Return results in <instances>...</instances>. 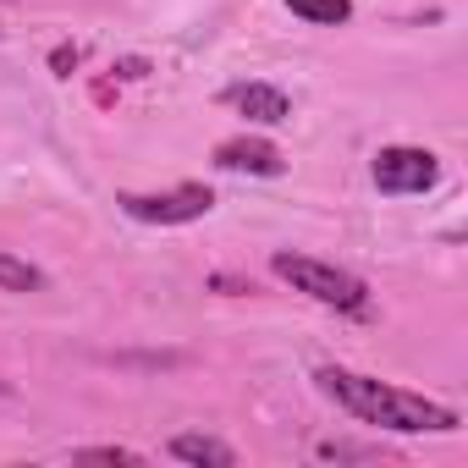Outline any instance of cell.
<instances>
[{
	"label": "cell",
	"instance_id": "1",
	"mask_svg": "<svg viewBox=\"0 0 468 468\" xmlns=\"http://www.w3.org/2000/svg\"><path fill=\"white\" fill-rule=\"evenodd\" d=\"M320 380V391L336 402V408H347L358 424H375V430H391V435H446V430H457V413L446 408V402H430V397H419V391H402V386H386V380H375V375H353V369H320L314 375Z\"/></svg>",
	"mask_w": 468,
	"mask_h": 468
},
{
	"label": "cell",
	"instance_id": "2",
	"mask_svg": "<svg viewBox=\"0 0 468 468\" xmlns=\"http://www.w3.org/2000/svg\"><path fill=\"white\" fill-rule=\"evenodd\" d=\"M271 271H276L292 292H303V298H314V303H325V309H342V314H364V309H369V287H364L358 276L325 265V260H309V254H276Z\"/></svg>",
	"mask_w": 468,
	"mask_h": 468
},
{
	"label": "cell",
	"instance_id": "3",
	"mask_svg": "<svg viewBox=\"0 0 468 468\" xmlns=\"http://www.w3.org/2000/svg\"><path fill=\"white\" fill-rule=\"evenodd\" d=\"M116 204L144 226H187V220H204L215 209V193L198 187V182H182L171 193H122Z\"/></svg>",
	"mask_w": 468,
	"mask_h": 468
},
{
	"label": "cell",
	"instance_id": "4",
	"mask_svg": "<svg viewBox=\"0 0 468 468\" xmlns=\"http://www.w3.org/2000/svg\"><path fill=\"white\" fill-rule=\"evenodd\" d=\"M441 182V160L413 144H391L375 154V187L380 193H430Z\"/></svg>",
	"mask_w": 468,
	"mask_h": 468
},
{
	"label": "cell",
	"instance_id": "5",
	"mask_svg": "<svg viewBox=\"0 0 468 468\" xmlns=\"http://www.w3.org/2000/svg\"><path fill=\"white\" fill-rule=\"evenodd\" d=\"M215 165L220 171H249V176H276L282 149L265 144V138H226V144H215Z\"/></svg>",
	"mask_w": 468,
	"mask_h": 468
},
{
	"label": "cell",
	"instance_id": "6",
	"mask_svg": "<svg viewBox=\"0 0 468 468\" xmlns=\"http://www.w3.org/2000/svg\"><path fill=\"white\" fill-rule=\"evenodd\" d=\"M226 100H231V111H243L260 127H276V122L292 116V100L282 89H271V83H238V89H226Z\"/></svg>",
	"mask_w": 468,
	"mask_h": 468
},
{
	"label": "cell",
	"instance_id": "7",
	"mask_svg": "<svg viewBox=\"0 0 468 468\" xmlns=\"http://www.w3.org/2000/svg\"><path fill=\"white\" fill-rule=\"evenodd\" d=\"M171 457L176 463H193V468H231V463H238V452H231L226 441H215V435H176L171 441Z\"/></svg>",
	"mask_w": 468,
	"mask_h": 468
},
{
	"label": "cell",
	"instance_id": "8",
	"mask_svg": "<svg viewBox=\"0 0 468 468\" xmlns=\"http://www.w3.org/2000/svg\"><path fill=\"white\" fill-rule=\"evenodd\" d=\"M0 292H45V271L17 254H0Z\"/></svg>",
	"mask_w": 468,
	"mask_h": 468
},
{
	"label": "cell",
	"instance_id": "9",
	"mask_svg": "<svg viewBox=\"0 0 468 468\" xmlns=\"http://www.w3.org/2000/svg\"><path fill=\"white\" fill-rule=\"evenodd\" d=\"M287 6L303 17V23H320V28H336L353 17V0H287Z\"/></svg>",
	"mask_w": 468,
	"mask_h": 468
},
{
	"label": "cell",
	"instance_id": "10",
	"mask_svg": "<svg viewBox=\"0 0 468 468\" xmlns=\"http://www.w3.org/2000/svg\"><path fill=\"white\" fill-rule=\"evenodd\" d=\"M78 463H138V452H127V446H89V452H78Z\"/></svg>",
	"mask_w": 468,
	"mask_h": 468
},
{
	"label": "cell",
	"instance_id": "11",
	"mask_svg": "<svg viewBox=\"0 0 468 468\" xmlns=\"http://www.w3.org/2000/svg\"><path fill=\"white\" fill-rule=\"evenodd\" d=\"M50 67H56V72H61V78H67V72H72V67H78V50H72V45H61V50H56V56H50Z\"/></svg>",
	"mask_w": 468,
	"mask_h": 468
}]
</instances>
